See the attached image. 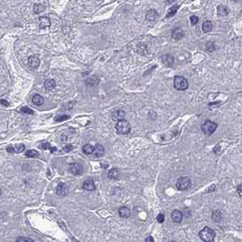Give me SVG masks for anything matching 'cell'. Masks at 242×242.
Masks as SVG:
<instances>
[{
    "label": "cell",
    "instance_id": "obj_5",
    "mask_svg": "<svg viewBox=\"0 0 242 242\" xmlns=\"http://www.w3.org/2000/svg\"><path fill=\"white\" fill-rule=\"evenodd\" d=\"M176 186H177V189L178 190H181V191L187 190L191 187V180L188 177L180 178L178 179Z\"/></svg>",
    "mask_w": 242,
    "mask_h": 242
},
{
    "label": "cell",
    "instance_id": "obj_34",
    "mask_svg": "<svg viewBox=\"0 0 242 242\" xmlns=\"http://www.w3.org/2000/svg\"><path fill=\"white\" fill-rule=\"evenodd\" d=\"M16 242H35V241L33 239L29 238H22V237H20V238H18L17 239Z\"/></svg>",
    "mask_w": 242,
    "mask_h": 242
},
{
    "label": "cell",
    "instance_id": "obj_23",
    "mask_svg": "<svg viewBox=\"0 0 242 242\" xmlns=\"http://www.w3.org/2000/svg\"><path fill=\"white\" fill-rule=\"evenodd\" d=\"M222 217L223 215L220 210H214L212 212V219L214 221H217V222L220 221L222 219Z\"/></svg>",
    "mask_w": 242,
    "mask_h": 242
},
{
    "label": "cell",
    "instance_id": "obj_43",
    "mask_svg": "<svg viewBox=\"0 0 242 242\" xmlns=\"http://www.w3.org/2000/svg\"><path fill=\"white\" fill-rule=\"evenodd\" d=\"M0 196H1V189H0Z\"/></svg>",
    "mask_w": 242,
    "mask_h": 242
},
{
    "label": "cell",
    "instance_id": "obj_29",
    "mask_svg": "<svg viewBox=\"0 0 242 242\" xmlns=\"http://www.w3.org/2000/svg\"><path fill=\"white\" fill-rule=\"evenodd\" d=\"M40 148H42V149H50V151L53 153V152H55L56 150V148H52L51 146H50V144L49 143H43L42 144L41 146H40Z\"/></svg>",
    "mask_w": 242,
    "mask_h": 242
},
{
    "label": "cell",
    "instance_id": "obj_42",
    "mask_svg": "<svg viewBox=\"0 0 242 242\" xmlns=\"http://www.w3.org/2000/svg\"><path fill=\"white\" fill-rule=\"evenodd\" d=\"M167 3H169V4H171V3H174V1H167Z\"/></svg>",
    "mask_w": 242,
    "mask_h": 242
},
{
    "label": "cell",
    "instance_id": "obj_15",
    "mask_svg": "<svg viewBox=\"0 0 242 242\" xmlns=\"http://www.w3.org/2000/svg\"><path fill=\"white\" fill-rule=\"evenodd\" d=\"M184 36V32L181 27H176L172 31V37L176 40L181 39Z\"/></svg>",
    "mask_w": 242,
    "mask_h": 242
},
{
    "label": "cell",
    "instance_id": "obj_1",
    "mask_svg": "<svg viewBox=\"0 0 242 242\" xmlns=\"http://www.w3.org/2000/svg\"><path fill=\"white\" fill-rule=\"evenodd\" d=\"M199 237L204 242H213L215 239L216 234L215 231L208 227H205L202 230L199 232Z\"/></svg>",
    "mask_w": 242,
    "mask_h": 242
},
{
    "label": "cell",
    "instance_id": "obj_11",
    "mask_svg": "<svg viewBox=\"0 0 242 242\" xmlns=\"http://www.w3.org/2000/svg\"><path fill=\"white\" fill-rule=\"evenodd\" d=\"M83 189L85 190H88V191H93L96 189V186H95V183L92 179H88L84 182L83 184Z\"/></svg>",
    "mask_w": 242,
    "mask_h": 242
},
{
    "label": "cell",
    "instance_id": "obj_31",
    "mask_svg": "<svg viewBox=\"0 0 242 242\" xmlns=\"http://www.w3.org/2000/svg\"><path fill=\"white\" fill-rule=\"evenodd\" d=\"M69 118V116L67 115H63V116H58L55 118V121L56 122H61V121H65V120H67Z\"/></svg>",
    "mask_w": 242,
    "mask_h": 242
},
{
    "label": "cell",
    "instance_id": "obj_41",
    "mask_svg": "<svg viewBox=\"0 0 242 242\" xmlns=\"http://www.w3.org/2000/svg\"><path fill=\"white\" fill-rule=\"evenodd\" d=\"M237 190H238V193L239 197H241V196H242V194H241V185H238Z\"/></svg>",
    "mask_w": 242,
    "mask_h": 242
},
{
    "label": "cell",
    "instance_id": "obj_19",
    "mask_svg": "<svg viewBox=\"0 0 242 242\" xmlns=\"http://www.w3.org/2000/svg\"><path fill=\"white\" fill-rule=\"evenodd\" d=\"M44 87L47 90L50 91L52 89H54L56 88V82L54 79H47L45 81V84H44Z\"/></svg>",
    "mask_w": 242,
    "mask_h": 242
},
{
    "label": "cell",
    "instance_id": "obj_28",
    "mask_svg": "<svg viewBox=\"0 0 242 242\" xmlns=\"http://www.w3.org/2000/svg\"><path fill=\"white\" fill-rule=\"evenodd\" d=\"M38 155H39L38 152L35 149H30L26 152V156L27 158H37V156H38Z\"/></svg>",
    "mask_w": 242,
    "mask_h": 242
},
{
    "label": "cell",
    "instance_id": "obj_9",
    "mask_svg": "<svg viewBox=\"0 0 242 242\" xmlns=\"http://www.w3.org/2000/svg\"><path fill=\"white\" fill-rule=\"evenodd\" d=\"M28 64L33 68H37L40 65V59L37 56H31L28 58Z\"/></svg>",
    "mask_w": 242,
    "mask_h": 242
},
{
    "label": "cell",
    "instance_id": "obj_25",
    "mask_svg": "<svg viewBox=\"0 0 242 242\" xmlns=\"http://www.w3.org/2000/svg\"><path fill=\"white\" fill-rule=\"evenodd\" d=\"M45 6L42 4V3H36L34 5V7H33V10H34V13L36 14H38V13H41L42 11H44L45 9Z\"/></svg>",
    "mask_w": 242,
    "mask_h": 242
},
{
    "label": "cell",
    "instance_id": "obj_8",
    "mask_svg": "<svg viewBox=\"0 0 242 242\" xmlns=\"http://www.w3.org/2000/svg\"><path fill=\"white\" fill-rule=\"evenodd\" d=\"M158 12L154 9H151L149 11L147 12V15H146V19L147 21L148 22H155L156 19H158Z\"/></svg>",
    "mask_w": 242,
    "mask_h": 242
},
{
    "label": "cell",
    "instance_id": "obj_14",
    "mask_svg": "<svg viewBox=\"0 0 242 242\" xmlns=\"http://www.w3.org/2000/svg\"><path fill=\"white\" fill-rule=\"evenodd\" d=\"M118 214L121 218H124V219H126V218H129L130 215H131V211L129 208L126 207H122L119 208L118 210Z\"/></svg>",
    "mask_w": 242,
    "mask_h": 242
},
{
    "label": "cell",
    "instance_id": "obj_2",
    "mask_svg": "<svg viewBox=\"0 0 242 242\" xmlns=\"http://www.w3.org/2000/svg\"><path fill=\"white\" fill-rule=\"evenodd\" d=\"M116 130L118 134H129L131 130V126L127 120L121 119L116 124Z\"/></svg>",
    "mask_w": 242,
    "mask_h": 242
},
{
    "label": "cell",
    "instance_id": "obj_36",
    "mask_svg": "<svg viewBox=\"0 0 242 242\" xmlns=\"http://www.w3.org/2000/svg\"><path fill=\"white\" fill-rule=\"evenodd\" d=\"M74 149V147L72 145H67L63 148V150L65 152H70V151H72Z\"/></svg>",
    "mask_w": 242,
    "mask_h": 242
},
{
    "label": "cell",
    "instance_id": "obj_3",
    "mask_svg": "<svg viewBox=\"0 0 242 242\" xmlns=\"http://www.w3.org/2000/svg\"><path fill=\"white\" fill-rule=\"evenodd\" d=\"M174 87L178 90H186L189 88V82L182 76H176L174 77Z\"/></svg>",
    "mask_w": 242,
    "mask_h": 242
},
{
    "label": "cell",
    "instance_id": "obj_10",
    "mask_svg": "<svg viewBox=\"0 0 242 242\" xmlns=\"http://www.w3.org/2000/svg\"><path fill=\"white\" fill-rule=\"evenodd\" d=\"M94 154L97 158H101V156H104L105 154V148L102 145H99V144H97L95 147H94Z\"/></svg>",
    "mask_w": 242,
    "mask_h": 242
},
{
    "label": "cell",
    "instance_id": "obj_21",
    "mask_svg": "<svg viewBox=\"0 0 242 242\" xmlns=\"http://www.w3.org/2000/svg\"><path fill=\"white\" fill-rule=\"evenodd\" d=\"M125 112L123 110H117L116 112L113 113V119L115 120H121V119H124L123 118L125 117Z\"/></svg>",
    "mask_w": 242,
    "mask_h": 242
},
{
    "label": "cell",
    "instance_id": "obj_22",
    "mask_svg": "<svg viewBox=\"0 0 242 242\" xmlns=\"http://www.w3.org/2000/svg\"><path fill=\"white\" fill-rule=\"evenodd\" d=\"M32 101L35 105L37 106H41L44 104V98L42 97L40 95H35L33 97H32Z\"/></svg>",
    "mask_w": 242,
    "mask_h": 242
},
{
    "label": "cell",
    "instance_id": "obj_30",
    "mask_svg": "<svg viewBox=\"0 0 242 242\" xmlns=\"http://www.w3.org/2000/svg\"><path fill=\"white\" fill-rule=\"evenodd\" d=\"M14 149H15V152L17 153H21L25 150V145L23 144H18L15 146V148H14Z\"/></svg>",
    "mask_w": 242,
    "mask_h": 242
},
{
    "label": "cell",
    "instance_id": "obj_26",
    "mask_svg": "<svg viewBox=\"0 0 242 242\" xmlns=\"http://www.w3.org/2000/svg\"><path fill=\"white\" fill-rule=\"evenodd\" d=\"M83 152L87 155H90V154L94 153V146H92L90 144H86L83 147Z\"/></svg>",
    "mask_w": 242,
    "mask_h": 242
},
{
    "label": "cell",
    "instance_id": "obj_32",
    "mask_svg": "<svg viewBox=\"0 0 242 242\" xmlns=\"http://www.w3.org/2000/svg\"><path fill=\"white\" fill-rule=\"evenodd\" d=\"M21 111L23 113H26V114H29V115H33V114H34V111L32 109H30L29 107H23L21 108Z\"/></svg>",
    "mask_w": 242,
    "mask_h": 242
},
{
    "label": "cell",
    "instance_id": "obj_40",
    "mask_svg": "<svg viewBox=\"0 0 242 242\" xmlns=\"http://www.w3.org/2000/svg\"><path fill=\"white\" fill-rule=\"evenodd\" d=\"M146 242H154V238H153V237H151V236L148 237V238H146Z\"/></svg>",
    "mask_w": 242,
    "mask_h": 242
},
{
    "label": "cell",
    "instance_id": "obj_24",
    "mask_svg": "<svg viewBox=\"0 0 242 242\" xmlns=\"http://www.w3.org/2000/svg\"><path fill=\"white\" fill-rule=\"evenodd\" d=\"M212 27H213L212 23H211L210 21H208V20L205 21V22L203 23V25H202V29H203V31H204L205 33L210 32V31L212 30Z\"/></svg>",
    "mask_w": 242,
    "mask_h": 242
},
{
    "label": "cell",
    "instance_id": "obj_6",
    "mask_svg": "<svg viewBox=\"0 0 242 242\" xmlns=\"http://www.w3.org/2000/svg\"><path fill=\"white\" fill-rule=\"evenodd\" d=\"M69 171L73 175H81L84 171V167L80 163H72L69 165Z\"/></svg>",
    "mask_w": 242,
    "mask_h": 242
},
{
    "label": "cell",
    "instance_id": "obj_4",
    "mask_svg": "<svg viewBox=\"0 0 242 242\" xmlns=\"http://www.w3.org/2000/svg\"><path fill=\"white\" fill-rule=\"evenodd\" d=\"M218 125L217 123L213 122L211 120H206L202 125H201V129L204 134L206 135H210L212 133H214L217 129Z\"/></svg>",
    "mask_w": 242,
    "mask_h": 242
},
{
    "label": "cell",
    "instance_id": "obj_33",
    "mask_svg": "<svg viewBox=\"0 0 242 242\" xmlns=\"http://www.w3.org/2000/svg\"><path fill=\"white\" fill-rule=\"evenodd\" d=\"M215 48H216V47H215V44L213 43V42H208V43L207 44V49L208 51L212 52V51L215 50Z\"/></svg>",
    "mask_w": 242,
    "mask_h": 242
},
{
    "label": "cell",
    "instance_id": "obj_38",
    "mask_svg": "<svg viewBox=\"0 0 242 242\" xmlns=\"http://www.w3.org/2000/svg\"><path fill=\"white\" fill-rule=\"evenodd\" d=\"M0 104L1 105H4V106H6V107H8V102H7L6 100H4V99H2V100H0Z\"/></svg>",
    "mask_w": 242,
    "mask_h": 242
},
{
    "label": "cell",
    "instance_id": "obj_12",
    "mask_svg": "<svg viewBox=\"0 0 242 242\" xmlns=\"http://www.w3.org/2000/svg\"><path fill=\"white\" fill-rule=\"evenodd\" d=\"M50 25H51V22H50V19L48 17H41L39 18V27L42 28V29H44V28H47V27H49Z\"/></svg>",
    "mask_w": 242,
    "mask_h": 242
},
{
    "label": "cell",
    "instance_id": "obj_27",
    "mask_svg": "<svg viewBox=\"0 0 242 242\" xmlns=\"http://www.w3.org/2000/svg\"><path fill=\"white\" fill-rule=\"evenodd\" d=\"M178 8H179V6H178V5H175V6L171 7V8H170V9L168 10V12H167V18H171V17H173V16L175 15V14L178 12Z\"/></svg>",
    "mask_w": 242,
    "mask_h": 242
},
{
    "label": "cell",
    "instance_id": "obj_37",
    "mask_svg": "<svg viewBox=\"0 0 242 242\" xmlns=\"http://www.w3.org/2000/svg\"><path fill=\"white\" fill-rule=\"evenodd\" d=\"M190 21H191V24H192V25H197V22L199 21V19H198V18L196 17V16H191V17H190Z\"/></svg>",
    "mask_w": 242,
    "mask_h": 242
},
{
    "label": "cell",
    "instance_id": "obj_16",
    "mask_svg": "<svg viewBox=\"0 0 242 242\" xmlns=\"http://www.w3.org/2000/svg\"><path fill=\"white\" fill-rule=\"evenodd\" d=\"M182 212L179 211V210H174L172 212V214H171V219L174 222L176 223H180L181 220H182Z\"/></svg>",
    "mask_w": 242,
    "mask_h": 242
},
{
    "label": "cell",
    "instance_id": "obj_13",
    "mask_svg": "<svg viewBox=\"0 0 242 242\" xmlns=\"http://www.w3.org/2000/svg\"><path fill=\"white\" fill-rule=\"evenodd\" d=\"M85 83H86V85L88 87H95L99 83V79H98V77L97 76H92V77L87 78L86 81H85Z\"/></svg>",
    "mask_w": 242,
    "mask_h": 242
},
{
    "label": "cell",
    "instance_id": "obj_17",
    "mask_svg": "<svg viewBox=\"0 0 242 242\" xmlns=\"http://www.w3.org/2000/svg\"><path fill=\"white\" fill-rule=\"evenodd\" d=\"M119 170H118V168H117V167H114V168H112V169H110L109 170V172H108V174H107V176H108V178H110V179H118V178H119Z\"/></svg>",
    "mask_w": 242,
    "mask_h": 242
},
{
    "label": "cell",
    "instance_id": "obj_39",
    "mask_svg": "<svg viewBox=\"0 0 242 242\" xmlns=\"http://www.w3.org/2000/svg\"><path fill=\"white\" fill-rule=\"evenodd\" d=\"M7 152H9V153H14V152H15L14 147H8V148H7Z\"/></svg>",
    "mask_w": 242,
    "mask_h": 242
},
{
    "label": "cell",
    "instance_id": "obj_35",
    "mask_svg": "<svg viewBox=\"0 0 242 242\" xmlns=\"http://www.w3.org/2000/svg\"><path fill=\"white\" fill-rule=\"evenodd\" d=\"M164 220H165V215L163 213H160V214H159L158 217H156V221L159 223H163Z\"/></svg>",
    "mask_w": 242,
    "mask_h": 242
},
{
    "label": "cell",
    "instance_id": "obj_20",
    "mask_svg": "<svg viewBox=\"0 0 242 242\" xmlns=\"http://www.w3.org/2000/svg\"><path fill=\"white\" fill-rule=\"evenodd\" d=\"M163 63L167 66V67H171L174 63V58L171 55H166L165 56H163V59H162Z\"/></svg>",
    "mask_w": 242,
    "mask_h": 242
},
{
    "label": "cell",
    "instance_id": "obj_18",
    "mask_svg": "<svg viewBox=\"0 0 242 242\" xmlns=\"http://www.w3.org/2000/svg\"><path fill=\"white\" fill-rule=\"evenodd\" d=\"M218 14L219 16H227L230 14V9L227 6L220 5L218 7Z\"/></svg>",
    "mask_w": 242,
    "mask_h": 242
},
{
    "label": "cell",
    "instance_id": "obj_7",
    "mask_svg": "<svg viewBox=\"0 0 242 242\" xmlns=\"http://www.w3.org/2000/svg\"><path fill=\"white\" fill-rule=\"evenodd\" d=\"M56 192L58 195L59 196H67L68 194V186L65 183H60L58 187H56Z\"/></svg>",
    "mask_w": 242,
    "mask_h": 242
}]
</instances>
